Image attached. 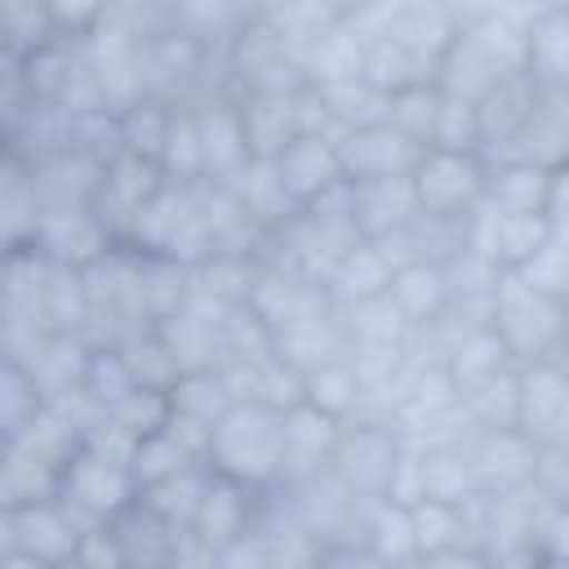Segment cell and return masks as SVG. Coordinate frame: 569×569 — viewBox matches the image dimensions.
<instances>
[{
    "label": "cell",
    "mask_w": 569,
    "mask_h": 569,
    "mask_svg": "<svg viewBox=\"0 0 569 569\" xmlns=\"http://www.w3.org/2000/svg\"><path fill=\"white\" fill-rule=\"evenodd\" d=\"M387 302L405 325H431L449 302V276L436 262H400L387 280Z\"/></svg>",
    "instance_id": "obj_10"
},
{
    "label": "cell",
    "mask_w": 569,
    "mask_h": 569,
    "mask_svg": "<svg viewBox=\"0 0 569 569\" xmlns=\"http://www.w3.org/2000/svg\"><path fill=\"white\" fill-rule=\"evenodd\" d=\"M9 44V31H4V4H0V49Z\"/></svg>",
    "instance_id": "obj_14"
},
{
    "label": "cell",
    "mask_w": 569,
    "mask_h": 569,
    "mask_svg": "<svg viewBox=\"0 0 569 569\" xmlns=\"http://www.w3.org/2000/svg\"><path fill=\"white\" fill-rule=\"evenodd\" d=\"M0 569H49V565L36 560V556H27V551H18V547H9V551L0 556Z\"/></svg>",
    "instance_id": "obj_13"
},
{
    "label": "cell",
    "mask_w": 569,
    "mask_h": 569,
    "mask_svg": "<svg viewBox=\"0 0 569 569\" xmlns=\"http://www.w3.org/2000/svg\"><path fill=\"white\" fill-rule=\"evenodd\" d=\"M271 164V173H276V182H280V191H284V200H293V204H311V200H320L325 191H333L338 182H347L342 178V164H338V147L329 142V138H320L316 129L311 133H298L276 160H267Z\"/></svg>",
    "instance_id": "obj_6"
},
{
    "label": "cell",
    "mask_w": 569,
    "mask_h": 569,
    "mask_svg": "<svg viewBox=\"0 0 569 569\" xmlns=\"http://www.w3.org/2000/svg\"><path fill=\"white\" fill-rule=\"evenodd\" d=\"M9 525H13V547L36 556V560H44L49 569L67 565L76 556V547H80V533H84L71 520V511L62 502H49V498H27L9 516Z\"/></svg>",
    "instance_id": "obj_8"
},
{
    "label": "cell",
    "mask_w": 569,
    "mask_h": 569,
    "mask_svg": "<svg viewBox=\"0 0 569 569\" xmlns=\"http://www.w3.org/2000/svg\"><path fill=\"white\" fill-rule=\"evenodd\" d=\"M58 498H62L67 511L80 507V511H89L98 525H107V520H116L124 507L138 502V485H133V476H129V462H107L102 453L80 449V453H71V458L62 462V471H58Z\"/></svg>",
    "instance_id": "obj_4"
},
{
    "label": "cell",
    "mask_w": 569,
    "mask_h": 569,
    "mask_svg": "<svg viewBox=\"0 0 569 569\" xmlns=\"http://www.w3.org/2000/svg\"><path fill=\"white\" fill-rule=\"evenodd\" d=\"M485 160L480 151H445L427 147L422 160L409 173L413 209L427 218H471V209L485 196Z\"/></svg>",
    "instance_id": "obj_2"
},
{
    "label": "cell",
    "mask_w": 569,
    "mask_h": 569,
    "mask_svg": "<svg viewBox=\"0 0 569 569\" xmlns=\"http://www.w3.org/2000/svg\"><path fill=\"white\" fill-rule=\"evenodd\" d=\"M338 147V164L347 182H387V178H409L413 164L422 160V147L409 142L400 129H391L387 120L378 124H360L347 129Z\"/></svg>",
    "instance_id": "obj_5"
},
{
    "label": "cell",
    "mask_w": 569,
    "mask_h": 569,
    "mask_svg": "<svg viewBox=\"0 0 569 569\" xmlns=\"http://www.w3.org/2000/svg\"><path fill=\"white\" fill-rule=\"evenodd\" d=\"M333 471L342 476L347 493L356 498H373V502H387L396 498V476H400V445L387 427H373V422H360V427H347L338 431L333 440Z\"/></svg>",
    "instance_id": "obj_3"
},
{
    "label": "cell",
    "mask_w": 569,
    "mask_h": 569,
    "mask_svg": "<svg viewBox=\"0 0 569 569\" xmlns=\"http://www.w3.org/2000/svg\"><path fill=\"white\" fill-rule=\"evenodd\" d=\"M40 418V382L27 365L0 356V436H22Z\"/></svg>",
    "instance_id": "obj_11"
},
{
    "label": "cell",
    "mask_w": 569,
    "mask_h": 569,
    "mask_svg": "<svg viewBox=\"0 0 569 569\" xmlns=\"http://www.w3.org/2000/svg\"><path fill=\"white\" fill-rule=\"evenodd\" d=\"M565 373L556 360H533L516 378V431L533 445H560L565 440Z\"/></svg>",
    "instance_id": "obj_7"
},
{
    "label": "cell",
    "mask_w": 569,
    "mask_h": 569,
    "mask_svg": "<svg viewBox=\"0 0 569 569\" xmlns=\"http://www.w3.org/2000/svg\"><path fill=\"white\" fill-rule=\"evenodd\" d=\"M58 569H84V565H80V560H67V565H58Z\"/></svg>",
    "instance_id": "obj_15"
},
{
    "label": "cell",
    "mask_w": 569,
    "mask_h": 569,
    "mask_svg": "<svg viewBox=\"0 0 569 569\" xmlns=\"http://www.w3.org/2000/svg\"><path fill=\"white\" fill-rule=\"evenodd\" d=\"M204 458L213 476L236 485H262L284 471V409L267 400H231L227 413L204 436Z\"/></svg>",
    "instance_id": "obj_1"
},
{
    "label": "cell",
    "mask_w": 569,
    "mask_h": 569,
    "mask_svg": "<svg viewBox=\"0 0 569 569\" xmlns=\"http://www.w3.org/2000/svg\"><path fill=\"white\" fill-rule=\"evenodd\" d=\"M418 569H493V560L476 547H440L418 556Z\"/></svg>",
    "instance_id": "obj_12"
},
{
    "label": "cell",
    "mask_w": 569,
    "mask_h": 569,
    "mask_svg": "<svg viewBox=\"0 0 569 569\" xmlns=\"http://www.w3.org/2000/svg\"><path fill=\"white\" fill-rule=\"evenodd\" d=\"M244 493H249L244 485L209 471V480L200 489V502H196V516H191V529L209 551H222V547H231L236 538L249 533L244 529V520H249V498Z\"/></svg>",
    "instance_id": "obj_9"
}]
</instances>
